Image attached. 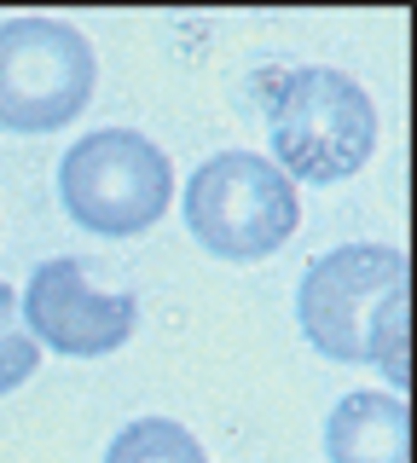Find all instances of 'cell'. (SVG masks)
<instances>
[{"instance_id":"6da1fadb","label":"cell","mask_w":417,"mask_h":463,"mask_svg":"<svg viewBox=\"0 0 417 463\" xmlns=\"http://www.w3.org/2000/svg\"><path fill=\"white\" fill-rule=\"evenodd\" d=\"M267 139L279 174H296L308 185H336L377 151V105L342 70H279L267 76Z\"/></svg>"},{"instance_id":"7a4b0ae2","label":"cell","mask_w":417,"mask_h":463,"mask_svg":"<svg viewBox=\"0 0 417 463\" xmlns=\"http://www.w3.org/2000/svg\"><path fill=\"white\" fill-rule=\"evenodd\" d=\"M175 197V168L163 145H151L134 128H99L76 139L59 163V203L81 232L99 238H134L163 221Z\"/></svg>"},{"instance_id":"3957f363","label":"cell","mask_w":417,"mask_h":463,"mask_svg":"<svg viewBox=\"0 0 417 463\" xmlns=\"http://www.w3.org/2000/svg\"><path fill=\"white\" fill-rule=\"evenodd\" d=\"M301 197L290 174L255 151H221L185 185V226L221 260H267L290 243Z\"/></svg>"},{"instance_id":"277c9868","label":"cell","mask_w":417,"mask_h":463,"mask_svg":"<svg viewBox=\"0 0 417 463\" xmlns=\"http://www.w3.org/2000/svg\"><path fill=\"white\" fill-rule=\"evenodd\" d=\"M93 99V47L59 18L0 24V128L59 134Z\"/></svg>"},{"instance_id":"5b68a950","label":"cell","mask_w":417,"mask_h":463,"mask_svg":"<svg viewBox=\"0 0 417 463\" xmlns=\"http://www.w3.org/2000/svg\"><path fill=\"white\" fill-rule=\"evenodd\" d=\"M406 289V250L394 243H336L319 260H308L296 284V318L301 336L325 359L365 365L371 359V325L383 301Z\"/></svg>"},{"instance_id":"8992f818","label":"cell","mask_w":417,"mask_h":463,"mask_svg":"<svg viewBox=\"0 0 417 463\" xmlns=\"http://www.w3.org/2000/svg\"><path fill=\"white\" fill-rule=\"evenodd\" d=\"M24 330L64 359H105L134 336L139 301L128 289H93L81 260H41L24 284Z\"/></svg>"},{"instance_id":"52a82bcc","label":"cell","mask_w":417,"mask_h":463,"mask_svg":"<svg viewBox=\"0 0 417 463\" xmlns=\"http://www.w3.org/2000/svg\"><path fill=\"white\" fill-rule=\"evenodd\" d=\"M325 458L330 463H406L412 458V411L400 394H359L336 400L325 423Z\"/></svg>"},{"instance_id":"ba28073f","label":"cell","mask_w":417,"mask_h":463,"mask_svg":"<svg viewBox=\"0 0 417 463\" xmlns=\"http://www.w3.org/2000/svg\"><path fill=\"white\" fill-rule=\"evenodd\" d=\"M105 463H209L192 429H180L175 417H139L110 440Z\"/></svg>"},{"instance_id":"9c48e42d","label":"cell","mask_w":417,"mask_h":463,"mask_svg":"<svg viewBox=\"0 0 417 463\" xmlns=\"http://www.w3.org/2000/svg\"><path fill=\"white\" fill-rule=\"evenodd\" d=\"M41 371V342L24 330V307H18V289L0 284V394L24 388Z\"/></svg>"},{"instance_id":"30bf717a","label":"cell","mask_w":417,"mask_h":463,"mask_svg":"<svg viewBox=\"0 0 417 463\" xmlns=\"http://www.w3.org/2000/svg\"><path fill=\"white\" fill-rule=\"evenodd\" d=\"M365 365H377L394 383V394L406 400V383H412V371H406V289L383 301L377 325H371V359Z\"/></svg>"}]
</instances>
